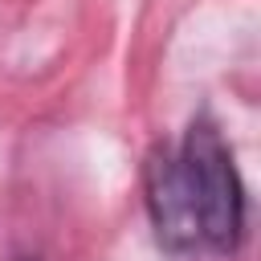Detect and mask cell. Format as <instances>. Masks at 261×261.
Masks as SVG:
<instances>
[{"instance_id":"6da1fadb","label":"cell","mask_w":261,"mask_h":261,"mask_svg":"<svg viewBox=\"0 0 261 261\" xmlns=\"http://www.w3.org/2000/svg\"><path fill=\"white\" fill-rule=\"evenodd\" d=\"M175 155H179L200 245L212 253H237L245 241L249 200H245V184H241V171L232 163V151H228L220 126L200 114L188 126Z\"/></svg>"},{"instance_id":"7a4b0ae2","label":"cell","mask_w":261,"mask_h":261,"mask_svg":"<svg viewBox=\"0 0 261 261\" xmlns=\"http://www.w3.org/2000/svg\"><path fill=\"white\" fill-rule=\"evenodd\" d=\"M143 204L155 228V241L175 253L188 257L200 249V232H196V216H192V200L184 188V171H179V155L171 147H151L143 159Z\"/></svg>"},{"instance_id":"3957f363","label":"cell","mask_w":261,"mask_h":261,"mask_svg":"<svg viewBox=\"0 0 261 261\" xmlns=\"http://www.w3.org/2000/svg\"><path fill=\"white\" fill-rule=\"evenodd\" d=\"M8 261H41V257H29V253H20V257H8Z\"/></svg>"}]
</instances>
